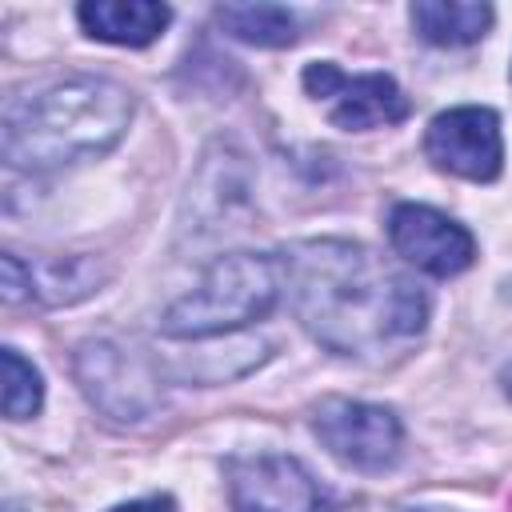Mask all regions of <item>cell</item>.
<instances>
[{
    "label": "cell",
    "instance_id": "4",
    "mask_svg": "<svg viewBox=\"0 0 512 512\" xmlns=\"http://www.w3.org/2000/svg\"><path fill=\"white\" fill-rule=\"evenodd\" d=\"M312 432L340 464L356 472H388L404 448V428L392 408L344 396H328L316 404Z\"/></svg>",
    "mask_w": 512,
    "mask_h": 512
},
{
    "label": "cell",
    "instance_id": "3",
    "mask_svg": "<svg viewBox=\"0 0 512 512\" xmlns=\"http://www.w3.org/2000/svg\"><path fill=\"white\" fill-rule=\"evenodd\" d=\"M284 292L280 256L268 252H228L208 264L200 284L180 296L164 316L160 332L172 340H204L248 328L264 320Z\"/></svg>",
    "mask_w": 512,
    "mask_h": 512
},
{
    "label": "cell",
    "instance_id": "9",
    "mask_svg": "<svg viewBox=\"0 0 512 512\" xmlns=\"http://www.w3.org/2000/svg\"><path fill=\"white\" fill-rule=\"evenodd\" d=\"M388 240L396 256H404L412 268L440 280L464 272L476 260L472 232L428 204H396L388 216Z\"/></svg>",
    "mask_w": 512,
    "mask_h": 512
},
{
    "label": "cell",
    "instance_id": "1",
    "mask_svg": "<svg viewBox=\"0 0 512 512\" xmlns=\"http://www.w3.org/2000/svg\"><path fill=\"white\" fill-rule=\"evenodd\" d=\"M280 268L296 320L328 352L372 360L428 324V292L364 244L300 240L284 248Z\"/></svg>",
    "mask_w": 512,
    "mask_h": 512
},
{
    "label": "cell",
    "instance_id": "8",
    "mask_svg": "<svg viewBox=\"0 0 512 512\" xmlns=\"http://www.w3.org/2000/svg\"><path fill=\"white\" fill-rule=\"evenodd\" d=\"M76 376L84 396L112 420H144L160 404L156 376L108 340H88L76 352Z\"/></svg>",
    "mask_w": 512,
    "mask_h": 512
},
{
    "label": "cell",
    "instance_id": "14",
    "mask_svg": "<svg viewBox=\"0 0 512 512\" xmlns=\"http://www.w3.org/2000/svg\"><path fill=\"white\" fill-rule=\"evenodd\" d=\"M0 364H4V416L8 420L36 416L44 404V380L32 368V360H24L16 348H0Z\"/></svg>",
    "mask_w": 512,
    "mask_h": 512
},
{
    "label": "cell",
    "instance_id": "10",
    "mask_svg": "<svg viewBox=\"0 0 512 512\" xmlns=\"http://www.w3.org/2000/svg\"><path fill=\"white\" fill-rule=\"evenodd\" d=\"M76 20L92 40L144 48L168 28L172 8L156 0H84L76 8Z\"/></svg>",
    "mask_w": 512,
    "mask_h": 512
},
{
    "label": "cell",
    "instance_id": "13",
    "mask_svg": "<svg viewBox=\"0 0 512 512\" xmlns=\"http://www.w3.org/2000/svg\"><path fill=\"white\" fill-rule=\"evenodd\" d=\"M28 280H32V296L44 304H72L84 300L96 284H100V268L84 256H68V260H40L28 264Z\"/></svg>",
    "mask_w": 512,
    "mask_h": 512
},
{
    "label": "cell",
    "instance_id": "12",
    "mask_svg": "<svg viewBox=\"0 0 512 512\" xmlns=\"http://www.w3.org/2000/svg\"><path fill=\"white\" fill-rule=\"evenodd\" d=\"M216 24L256 48H288L296 44V16L284 4H220L216 8Z\"/></svg>",
    "mask_w": 512,
    "mask_h": 512
},
{
    "label": "cell",
    "instance_id": "15",
    "mask_svg": "<svg viewBox=\"0 0 512 512\" xmlns=\"http://www.w3.org/2000/svg\"><path fill=\"white\" fill-rule=\"evenodd\" d=\"M108 512H176V500L172 496H144V500H128V504H116Z\"/></svg>",
    "mask_w": 512,
    "mask_h": 512
},
{
    "label": "cell",
    "instance_id": "2",
    "mask_svg": "<svg viewBox=\"0 0 512 512\" xmlns=\"http://www.w3.org/2000/svg\"><path fill=\"white\" fill-rule=\"evenodd\" d=\"M132 92L104 76H68L32 96H8L0 152L20 172H52L104 156L132 120Z\"/></svg>",
    "mask_w": 512,
    "mask_h": 512
},
{
    "label": "cell",
    "instance_id": "18",
    "mask_svg": "<svg viewBox=\"0 0 512 512\" xmlns=\"http://www.w3.org/2000/svg\"><path fill=\"white\" fill-rule=\"evenodd\" d=\"M420 512H440V508H420Z\"/></svg>",
    "mask_w": 512,
    "mask_h": 512
},
{
    "label": "cell",
    "instance_id": "5",
    "mask_svg": "<svg viewBox=\"0 0 512 512\" xmlns=\"http://www.w3.org/2000/svg\"><path fill=\"white\" fill-rule=\"evenodd\" d=\"M304 88L312 100L324 104L328 120L344 132H368V128H388L400 124L412 112V100L404 88L384 76V72H364L348 76L332 60H316L304 68Z\"/></svg>",
    "mask_w": 512,
    "mask_h": 512
},
{
    "label": "cell",
    "instance_id": "16",
    "mask_svg": "<svg viewBox=\"0 0 512 512\" xmlns=\"http://www.w3.org/2000/svg\"><path fill=\"white\" fill-rule=\"evenodd\" d=\"M500 384H504V396H508V400H512V364H508V368H504V372H500Z\"/></svg>",
    "mask_w": 512,
    "mask_h": 512
},
{
    "label": "cell",
    "instance_id": "7",
    "mask_svg": "<svg viewBox=\"0 0 512 512\" xmlns=\"http://www.w3.org/2000/svg\"><path fill=\"white\" fill-rule=\"evenodd\" d=\"M424 152L440 172L492 184L504 168V136H500V116L492 108H448L432 116L424 132Z\"/></svg>",
    "mask_w": 512,
    "mask_h": 512
},
{
    "label": "cell",
    "instance_id": "6",
    "mask_svg": "<svg viewBox=\"0 0 512 512\" xmlns=\"http://www.w3.org/2000/svg\"><path fill=\"white\" fill-rule=\"evenodd\" d=\"M232 512H336L312 472L276 452L232 456L224 464Z\"/></svg>",
    "mask_w": 512,
    "mask_h": 512
},
{
    "label": "cell",
    "instance_id": "11",
    "mask_svg": "<svg viewBox=\"0 0 512 512\" xmlns=\"http://www.w3.org/2000/svg\"><path fill=\"white\" fill-rule=\"evenodd\" d=\"M412 24L428 44L460 48V44H476L492 28V8L488 4H460V0H416Z\"/></svg>",
    "mask_w": 512,
    "mask_h": 512
},
{
    "label": "cell",
    "instance_id": "17",
    "mask_svg": "<svg viewBox=\"0 0 512 512\" xmlns=\"http://www.w3.org/2000/svg\"><path fill=\"white\" fill-rule=\"evenodd\" d=\"M4 512H20V508H16V504H8V508H4Z\"/></svg>",
    "mask_w": 512,
    "mask_h": 512
}]
</instances>
